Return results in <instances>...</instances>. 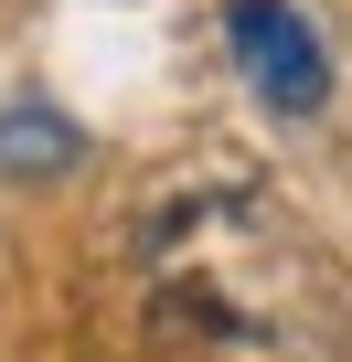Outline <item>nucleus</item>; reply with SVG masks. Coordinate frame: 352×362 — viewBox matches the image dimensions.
I'll use <instances>...</instances> for the list:
<instances>
[{
	"label": "nucleus",
	"mask_w": 352,
	"mask_h": 362,
	"mask_svg": "<svg viewBox=\"0 0 352 362\" xmlns=\"http://www.w3.org/2000/svg\"><path fill=\"white\" fill-rule=\"evenodd\" d=\"M225 54L267 96V117H320L331 107V54L288 0H225Z\"/></svg>",
	"instance_id": "f257e3e1"
},
{
	"label": "nucleus",
	"mask_w": 352,
	"mask_h": 362,
	"mask_svg": "<svg viewBox=\"0 0 352 362\" xmlns=\"http://www.w3.org/2000/svg\"><path fill=\"white\" fill-rule=\"evenodd\" d=\"M75 117L64 107H0V170L11 181H43V170H75Z\"/></svg>",
	"instance_id": "f03ea898"
}]
</instances>
